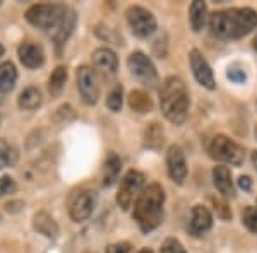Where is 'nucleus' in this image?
<instances>
[{
    "mask_svg": "<svg viewBox=\"0 0 257 253\" xmlns=\"http://www.w3.org/2000/svg\"><path fill=\"white\" fill-rule=\"evenodd\" d=\"M165 142V132L158 123H151L146 130H144V147L153 149V151H160Z\"/></svg>",
    "mask_w": 257,
    "mask_h": 253,
    "instance_id": "412c9836",
    "label": "nucleus"
},
{
    "mask_svg": "<svg viewBox=\"0 0 257 253\" xmlns=\"http://www.w3.org/2000/svg\"><path fill=\"white\" fill-rule=\"evenodd\" d=\"M165 192L158 183H149L141 190L134 202L132 217L143 233H151L163 222Z\"/></svg>",
    "mask_w": 257,
    "mask_h": 253,
    "instance_id": "7ed1b4c3",
    "label": "nucleus"
},
{
    "mask_svg": "<svg viewBox=\"0 0 257 253\" xmlns=\"http://www.w3.org/2000/svg\"><path fill=\"white\" fill-rule=\"evenodd\" d=\"M189 62H190V69H192L194 77H196V81L202 86V88H206V89L216 88V81H214L213 70H211L208 60L202 57V53L199 52V50H190Z\"/></svg>",
    "mask_w": 257,
    "mask_h": 253,
    "instance_id": "9d476101",
    "label": "nucleus"
},
{
    "mask_svg": "<svg viewBox=\"0 0 257 253\" xmlns=\"http://www.w3.org/2000/svg\"><path fill=\"white\" fill-rule=\"evenodd\" d=\"M18 57L21 64L28 69H40L45 64V52L40 45L26 41V43H21L18 48Z\"/></svg>",
    "mask_w": 257,
    "mask_h": 253,
    "instance_id": "4468645a",
    "label": "nucleus"
},
{
    "mask_svg": "<svg viewBox=\"0 0 257 253\" xmlns=\"http://www.w3.org/2000/svg\"><path fill=\"white\" fill-rule=\"evenodd\" d=\"M26 21L60 45L72 33L76 14L62 4H36L26 11Z\"/></svg>",
    "mask_w": 257,
    "mask_h": 253,
    "instance_id": "f257e3e1",
    "label": "nucleus"
},
{
    "mask_svg": "<svg viewBox=\"0 0 257 253\" xmlns=\"http://www.w3.org/2000/svg\"><path fill=\"white\" fill-rule=\"evenodd\" d=\"M254 50L257 52V35H255V38H254Z\"/></svg>",
    "mask_w": 257,
    "mask_h": 253,
    "instance_id": "f704fd0d",
    "label": "nucleus"
},
{
    "mask_svg": "<svg viewBox=\"0 0 257 253\" xmlns=\"http://www.w3.org/2000/svg\"><path fill=\"white\" fill-rule=\"evenodd\" d=\"M41 101H43V99H41L40 89L35 88V86H30V88H26L19 94L18 105L21 110H24V111H35L41 106Z\"/></svg>",
    "mask_w": 257,
    "mask_h": 253,
    "instance_id": "6ab92c4d",
    "label": "nucleus"
},
{
    "mask_svg": "<svg viewBox=\"0 0 257 253\" xmlns=\"http://www.w3.org/2000/svg\"><path fill=\"white\" fill-rule=\"evenodd\" d=\"M242 222L250 233L257 234V207H245L243 209Z\"/></svg>",
    "mask_w": 257,
    "mask_h": 253,
    "instance_id": "a878e982",
    "label": "nucleus"
},
{
    "mask_svg": "<svg viewBox=\"0 0 257 253\" xmlns=\"http://www.w3.org/2000/svg\"><path fill=\"white\" fill-rule=\"evenodd\" d=\"M206 14H208V7H206L204 2L201 0H196V2L190 4V9H189V19H190V26L192 30L199 33L204 28L206 24Z\"/></svg>",
    "mask_w": 257,
    "mask_h": 253,
    "instance_id": "4be33fe9",
    "label": "nucleus"
},
{
    "mask_svg": "<svg viewBox=\"0 0 257 253\" xmlns=\"http://www.w3.org/2000/svg\"><path fill=\"white\" fill-rule=\"evenodd\" d=\"M161 253H187L184 248V244H182L178 239L175 238H167L161 244Z\"/></svg>",
    "mask_w": 257,
    "mask_h": 253,
    "instance_id": "cd10ccee",
    "label": "nucleus"
},
{
    "mask_svg": "<svg viewBox=\"0 0 257 253\" xmlns=\"http://www.w3.org/2000/svg\"><path fill=\"white\" fill-rule=\"evenodd\" d=\"M138 253H153V250H149V248H143V250H139Z\"/></svg>",
    "mask_w": 257,
    "mask_h": 253,
    "instance_id": "72a5a7b5",
    "label": "nucleus"
},
{
    "mask_svg": "<svg viewBox=\"0 0 257 253\" xmlns=\"http://www.w3.org/2000/svg\"><path fill=\"white\" fill-rule=\"evenodd\" d=\"M16 190H18V183L14 181V178H11V176L0 178V197L16 193Z\"/></svg>",
    "mask_w": 257,
    "mask_h": 253,
    "instance_id": "c85d7f7f",
    "label": "nucleus"
},
{
    "mask_svg": "<svg viewBox=\"0 0 257 253\" xmlns=\"http://www.w3.org/2000/svg\"><path fill=\"white\" fill-rule=\"evenodd\" d=\"M77 89L79 94L84 101V105L93 106L96 105L98 98H99V81H98V74L94 69L88 67V65H82L77 69Z\"/></svg>",
    "mask_w": 257,
    "mask_h": 253,
    "instance_id": "1a4fd4ad",
    "label": "nucleus"
},
{
    "mask_svg": "<svg viewBox=\"0 0 257 253\" xmlns=\"http://www.w3.org/2000/svg\"><path fill=\"white\" fill-rule=\"evenodd\" d=\"M257 28V12L250 7L218 11L209 16V30L221 40H240Z\"/></svg>",
    "mask_w": 257,
    "mask_h": 253,
    "instance_id": "f03ea898",
    "label": "nucleus"
},
{
    "mask_svg": "<svg viewBox=\"0 0 257 253\" xmlns=\"http://www.w3.org/2000/svg\"><path fill=\"white\" fill-rule=\"evenodd\" d=\"M120 169H122V161L120 157L111 152V154L106 157L105 166H103V185L105 186H111L115 181L118 180Z\"/></svg>",
    "mask_w": 257,
    "mask_h": 253,
    "instance_id": "aec40b11",
    "label": "nucleus"
},
{
    "mask_svg": "<svg viewBox=\"0 0 257 253\" xmlns=\"http://www.w3.org/2000/svg\"><path fill=\"white\" fill-rule=\"evenodd\" d=\"M252 164H254V168L257 169V151L252 152Z\"/></svg>",
    "mask_w": 257,
    "mask_h": 253,
    "instance_id": "473e14b6",
    "label": "nucleus"
},
{
    "mask_svg": "<svg viewBox=\"0 0 257 253\" xmlns=\"http://www.w3.org/2000/svg\"><path fill=\"white\" fill-rule=\"evenodd\" d=\"M4 55V47H2V43H0V57Z\"/></svg>",
    "mask_w": 257,
    "mask_h": 253,
    "instance_id": "c9c22d12",
    "label": "nucleus"
},
{
    "mask_svg": "<svg viewBox=\"0 0 257 253\" xmlns=\"http://www.w3.org/2000/svg\"><path fill=\"white\" fill-rule=\"evenodd\" d=\"M127 67L131 70L132 77L143 86H146V88H156L158 86V70H156L151 59L148 55H144L143 52L131 53L127 59Z\"/></svg>",
    "mask_w": 257,
    "mask_h": 253,
    "instance_id": "39448f33",
    "label": "nucleus"
},
{
    "mask_svg": "<svg viewBox=\"0 0 257 253\" xmlns=\"http://www.w3.org/2000/svg\"><path fill=\"white\" fill-rule=\"evenodd\" d=\"M255 137H257V128H255Z\"/></svg>",
    "mask_w": 257,
    "mask_h": 253,
    "instance_id": "e433bc0d",
    "label": "nucleus"
},
{
    "mask_svg": "<svg viewBox=\"0 0 257 253\" xmlns=\"http://www.w3.org/2000/svg\"><path fill=\"white\" fill-rule=\"evenodd\" d=\"M143 185H144V175L141 171L131 169V171L125 173V176L120 181L118 193H117V204L122 207V210H128V207L132 205L134 198L143 190Z\"/></svg>",
    "mask_w": 257,
    "mask_h": 253,
    "instance_id": "6e6552de",
    "label": "nucleus"
},
{
    "mask_svg": "<svg viewBox=\"0 0 257 253\" xmlns=\"http://www.w3.org/2000/svg\"><path fill=\"white\" fill-rule=\"evenodd\" d=\"M226 77L230 79L231 82H235V84H240V82H243L247 79L245 72H243V70H240V69H230L226 72Z\"/></svg>",
    "mask_w": 257,
    "mask_h": 253,
    "instance_id": "7c9ffc66",
    "label": "nucleus"
},
{
    "mask_svg": "<svg viewBox=\"0 0 257 253\" xmlns=\"http://www.w3.org/2000/svg\"><path fill=\"white\" fill-rule=\"evenodd\" d=\"M94 205H96V193L91 190H81L76 197L72 198L69 207V214L72 217V221L82 222L93 214Z\"/></svg>",
    "mask_w": 257,
    "mask_h": 253,
    "instance_id": "9b49d317",
    "label": "nucleus"
},
{
    "mask_svg": "<svg viewBox=\"0 0 257 253\" xmlns=\"http://www.w3.org/2000/svg\"><path fill=\"white\" fill-rule=\"evenodd\" d=\"M209 152L216 161L221 163L231 164V166H240L245 159V151L242 146H238L235 140H231L226 135H216L209 144Z\"/></svg>",
    "mask_w": 257,
    "mask_h": 253,
    "instance_id": "423d86ee",
    "label": "nucleus"
},
{
    "mask_svg": "<svg viewBox=\"0 0 257 253\" xmlns=\"http://www.w3.org/2000/svg\"><path fill=\"white\" fill-rule=\"evenodd\" d=\"M167 169L170 178L175 183H184L185 176H187V163H185V154L180 146H170L167 152Z\"/></svg>",
    "mask_w": 257,
    "mask_h": 253,
    "instance_id": "f8f14e48",
    "label": "nucleus"
},
{
    "mask_svg": "<svg viewBox=\"0 0 257 253\" xmlns=\"http://www.w3.org/2000/svg\"><path fill=\"white\" fill-rule=\"evenodd\" d=\"M238 186L242 190H245V192H250L252 188V180L248 176H240L238 178Z\"/></svg>",
    "mask_w": 257,
    "mask_h": 253,
    "instance_id": "2f4dec72",
    "label": "nucleus"
},
{
    "mask_svg": "<svg viewBox=\"0 0 257 253\" xmlns=\"http://www.w3.org/2000/svg\"><path fill=\"white\" fill-rule=\"evenodd\" d=\"M122 103H123V89H122V86H117V88L108 94V98H106V106H108L111 111L117 113V111L122 110Z\"/></svg>",
    "mask_w": 257,
    "mask_h": 253,
    "instance_id": "bb28decb",
    "label": "nucleus"
},
{
    "mask_svg": "<svg viewBox=\"0 0 257 253\" xmlns=\"http://www.w3.org/2000/svg\"><path fill=\"white\" fill-rule=\"evenodd\" d=\"M106 253H134V246L127 241L111 243L106 246Z\"/></svg>",
    "mask_w": 257,
    "mask_h": 253,
    "instance_id": "c756f323",
    "label": "nucleus"
},
{
    "mask_svg": "<svg viewBox=\"0 0 257 253\" xmlns=\"http://www.w3.org/2000/svg\"><path fill=\"white\" fill-rule=\"evenodd\" d=\"M65 82H67V69L59 65L55 70L52 72V76L48 79V91L53 98L60 96L62 91L65 88Z\"/></svg>",
    "mask_w": 257,
    "mask_h": 253,
    "instance_id": "b1692460",
    "label": "nucleus"
},
{
    "mask_svg": "<svg viewBox=\"0 0 257 253\" xmlns=\"http://www.w3.org/2000/svg\"><path fill=\"white\" fill-rule=\"evenodd\" d=\"M127 24L131 28V31L134 33L138 38H149L153 33L156 31V18L153 16V12L141 6H131L125 12Z\"/></svg>",
    "mask_w": 257,
    "mask_h": 253,
    "instance_id": "0eeeda50",
    "label": "nucleus"
},
{
    "mask_svg": "<svg viewBox=\"0 0 257 253\" xmlns=\"http://www.w3.org/2000/svg\"><path fill=\"white\" fill-rule=\"evenodd\" d=\"M128 106H131V110L136 111V113L144 115V113H149V111L153 110V101L146 93L136 89L128 94Z\"/></svg>",
    "mask_w": 257,
    "mask_h": 253,
    "instance_id": "5701e85b",
    "label": "nucleus"
},
{
    "mask_svg": "<svg viewBox=\"0 0 257 253\" xmlns=\"http://www.w3.org/2000/svg\"><path fill=\"white\" fill-rule=\"evenodd\" d=\"M213 183L218 188V192L223 193L225 197H233L235 195L231 173L226 166H216V168L213 169Z\"/></svg>",
    "mask_w": 257,
    "mask_h": 253,
    "instance_id": "dca6fc26",
    "label": "nucleus"
},
{
    "mask_svg": "<svg viewBox=\"0 0 257 253\" xmlns=\"http://www.w3.org/2000/svg\"><path fill=\"white\" fill-rule=\"evenodd\" d=\"M160 106L165 118L175 125H182L187 120L190 99L187 86L180 77L170 76L165 79L160 89Z\"/></svg>",
    "mask_w": 257,
    "mask_h": 253,
    "instance_id": "20e7f679",
    "label": "nucleus"
},
{
    "mask_svg": "<svg viewBox=\"0 0 257 253\" xmlns=\"http://www.w3.org/2000/svg\"><path fill=\"white\" fill-rule=\"evenodd\" d=\"M33 227H35V231H38L40 234L47 236L50 239H55L57 234H59V226L53 221L52 215H48L47 212L35 214V217H33Z\"/></svg>",
    "mask_w": 257,
    "mask_h": 253,
    "instance_id": "f3484780",
    "label": "nucleus"
},
{
    "mask_svg": "<svg viewBox=\"0 0 257 253\" xmlns=\"http://www.w3.org/2000/svg\"><path fill=\"white\" fill-rule=\"evenodd\" d=\"M16 159H18V154H16L14 147L7 140L0 139V169L12 166L16 163Z\"/></svg>",
    "mask_w": 257,
    "mask_h": 253,
    "instance_id": "393cba45",
    "label": "nucleus"
},
{
    "mask_svg": "<svg viewBox=\"0 0 257 253\" xmlns=\"http://www.w3.org/2000/svg\"><path fill=\"white\" fill-rule=\"evenodd\" d=\"M93 64L98 70H101L103 74H115L118 69V59L115 55V52H111L110 48H98L93 52Z\"/></svg>",
    "mask_w": 257,
    "mask_h": 253,
    "instance_id": "2eb2a0df",
    "label": "nucleus"
},
{
    "mask_svg": "<svg viewBox=\"0 0 257 253\" xmlns=\"http://www.w3.org/2000/svg\"><path fill=\"white\" fill-rule=\"evenodd\" d=\"M211 227H213V214L209 212L208 207L194 205L192 214H190V224H189L190 234L196 236V238H201L206 233H209Z\"/></svg>",
    "mask_w": 257,
    "mask_h": 253,
    "instance_id": "ddd939ff",
    "label": "nucleus"
},
{
    "mask_svg": "<svg viewBox=\"0 0 257 253\" xmlns=\"http://www.w3.org/2000/svg\"><path fill=\"white\" fill-rule=\"evenodd\" d=\"M18 82V70L12 62H4L0 64V93L7 94L14 89Z\"/></svg>",
    "mask_w": 257,
    "mask_h": 253,
    "instance_id": "a211bd4d",
    "label": "nucleus"
}]
</instances>
